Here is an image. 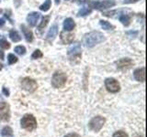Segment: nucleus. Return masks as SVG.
Listing matches in <instances>:
<instances>
[{
	"label": "nucleus",
	"mask_w": 147,
	"mask_h": 137,
	"mask_svg": "<svg viewBox=\"0 0 147 137\" xmlns=\"http://www.w3.org/2000/svg\"><path fill=\"white\" fill-rule=\"evenodd\" d=\"M105 40V36L99 31H92L87 33L83 38V44L86 48H93L96 44H99Z\"/></svg>",
	"instance_id": "1"
},
{
	"label": "nucleus",
	"mask_w": 147,
	"mask_h": 137,
	"mask_svg": "<svg viewBox=\"0 0 147 137\" xmlns=\"http://www.w3.org/2000/svg\"><path fill=\"white\" fill-rule=\"evenodd\" d=\"M20 126L23 129H25L29 132L35 130L37 128V121L36 118L32 114H25L20 120Z\"/></svg>",
	"instance_id": "2"
},
{
	"label": "nucleus",
	"mask_w": 147,
	"mask_h": 137,
	"mask_svg": "<svg viewBox=\"0 0 147 137\" xmlns=\"http://www.w3.org/2000/svg\"><path fill=\"white\" fill-rule=\"evenodd\" d=\"M68 57L72 63H78L81 59V47L78 42L73 43L68 49Z\"/></svg>",
	"instance_id": "3"
},
{
	"label": "nucleus",
	"mask_w": 147,
	"mask_h": 137,
	"mask_svg": "<svg viewBox=\"0 0 147 137\" xmlns=\"http://www.w3.org/2000/svg\"><path fill=\"white\" fill-rule=\"evenodd\" d=\"M67 80V76L64 72L62 71H56L53 75L52 78V85L54 88H62L66 83Z\"/></svg>",
	"instance_id": "4"
},
{
	"label": "nucleus",
	"mask_w": 147,
	"mask_h": 137,
	"mask_svg": "<svg viewBox=\"0 0 147 137\" xmlns=\"http://www.w3.org/2000/svg\"><path fill=\"white\" fill-rule=\"evenodd\" d=\"M105 122H106L105 118H103L102 116H96L90 120L88 123V127L91 131L98 132L101 130V128L103 127Z\"/></svg>",
	"instance_id": "5"
},
{
	"label": "nucleus",
	"mask_w": 147,
	"mask_h": 137,
	"mask_svg": "<svg viewBox=\"0 0 147 137\" xmlns=\"http://www.w3.org/2000/svg\"><path fill=\"white\" fill-rule=\"evenodd\" d=\"M105 87L108 91L112 93H117L121 90V85L119 81L114 78H108L105 80Z\"/></svg>",
	"instance_id": "6"
},
{
	"label": "nucleus",
	"mask_w": 147,
	"mask_h": 137,
	"mask_svg": "<svg viewBox=\"0 0 147 137\" xmlns=\"http://www.w3.org/2000/svg\"><path fill=\"white\" fill-rule=\"evenodd\" d=\"M21 87L23 90L29 91V92H34L37 88H38V84H37V82L33 79L26 77L21 80Z\"/></svg>",
	"instance_id": "7"
},
{
	"label": "nucleus",
	"mask_w": 147,
	"mask_h": 137,
	"mask_svg": "<svg viewBox=\"0 0 147 137\" xmlns=\"http://www.w3.org/2000/svg\"><path fill=\"white\" fill-rule=\"evenodd\" d=\"M10 120V107L6 102H0V121L7 122Z\"/></svg>",
	"instance_id": "8"
},
{
	"label": "nucleus",
	"mask_w": 147,
	"mask_h": 137,
	"mask_svg": "<svg viewBox=\"0 0 147 137\" xmlns=\"http://www.w3.org/2000/svg\"><path fill=\"white\" fill-rule=\"evenodd\" d=\"M115 6V1L113 0H104V1H94L91 2V7L98 10H104Z\"/></svg>",
	"instance_id": "9"
},
{
	"label": "nucleus",
	"mask_w": 147,
	"mask_h": 137,
	"mask_svg": "<svg viewBox=\"0 0 147 137\" xmlns=\"http://www.w3.org/2000/svg\"><path fill=\"white\" fill-rule=\"evenodd\" d=\"M116 64L119 70H129V68L133 65V61H132V59L129 58H123V59H119Z\"/></svg>",
	"instance_id": "10"
},
{
	"label": "nucleus",
	"mask_w": 147,
	"mask_h": 137,
	"mask_svg": "<svg viewBox=\"0 0 147 137\" xmlns=\"http://www.w3.org/2000/svg\"><path fill=\"white\" fill-rule=\"evenodd\" d=\"M40 17V14L39 12H31L28 15L27 21L30 27H35L37 25V22L39 21Z\"/></svg>",
	"instance_id": "11"
},
{
	"label": "nucleus",
	"mask_w": 147,
	"mask_h": 137,
	"mask_svg": "<svg viewBox=\"0 0 147 137\" xmlns=\"http://www.w3.org/2000/svg\"><path fill=\"white\" fill-rule=\"evenodd\" d=\"M133 76H134V79L138 81L144 82L145 80V68L142 67V68H138L133 72Z\"/></svg>",
	"instance_id": "12"
},
{
	"label": "nucleus",
	"mask_w": 147,
	"mask_h": 137,
	"mask_svg": "<svg viewBox=\"0 0 147 137\" xmlns=\"http://www.w3.org/2000/svg\"><path fill=\"white\" fill-rule=\"evenodd\" d=\"M20 29H21V31L23 32V34H24L26 40L28 42H32V40H33V34H32L31 30L28 29L25 25H21Z\"/></svg>",
	"instance_id": "13"
},
{
	"label": "nucleus",
	"mask_w": 147,
	"mask_h": 137,
	"mask_svg": "<svg viewBox=\"0 0 147 137\" xmlns=\"http://www.w3.org/2000/svg\"><path fill=\"white\" fill-rule=\"evenodd\" d=\"M74 34L71 33H65V31H62L61 34H60V38H61V40L63 44H68L71 43L74 40Z\"/></svg>",
	"instance_id": "14"
},
{
	"label": "nucleus",
	"mask_w": 147,
	"mask_h": 137,
	"mask_svg": "<svg viewBox=\"0 0 147 137\" xmlns=\"http://www.w3.org/2000/svg\"><path fill=\"white\" fill-rule=\"evenodd\" d=\"M58 34V26L56 24H54L53 26H52V27L50 29L47 37H46V39L49 41H52L55 39V37Z\"/></svg>",
	"instance_id": "15"
},
{
	"label": "nucleus",
	"mask_w": 147,
	"mask_h": 137,
	"mask_svg": "<svg viewBox=\"0 0 147 137\" xmlns=\"http://www.w3.org/2000/svg\"><path fill=\"white\" fill-rule=\"evenodd\" d=\"M76 27V23L74 21L71 17H68L66 18L65 20L63 22V29L65 31H71L75 29Z\"/></svg>",
	"instance_id": "16"
},
{
	"label": "nucleus",
	"mask_w": 147,
	"mask_h": 137,
	"mask_svg": "<svg viewBox=\"0 0 147 137\" xmlns=\"http://www.w3.org/2000/svg\"><path fill=\"white\" fill-rule=\"evenodd\" d=\"M9 38L11 39L13 42H18V41L21 40V37L18 34V32L15 29H12L9 32Z\"/></svg>",
	"instance_id": "17"
},
{
	"label": "nucleus",
	"mask_w": 147,
	"mask_h": 137,
	"mask_svg": "<svg viewBox=\"0 0 147 137\" xmlns=\"http://www.w3.org/2000/svg\"><path fill=\"white\" fill-rule=\"evenodd\" d=\"M119 22H121L122 25H124L125 27H128L131 24V17L129 15H121V16H119Z\"/></svg>",
	"instance_id": "18"
},
{
	"label": "nucleus",
	"mask_w": 147,
	"mask_h": 137,
	"mask_svg": "<svg viewBox=\"0 0 147 137\" xmlns=\"http://www.w3.org/2000/svg\"><path fill=\"white\" fill-rule=\"evenodd\" d=\"M1 135L4 137H12L13 136L12 128L9 126H5L1 130Z\"/></svg>",
	"instance_id": "19"
},
{
	"label": "nucleus",
	"mask_w": 147,
	"mask_h": 137,
	"mask_svg": "<svg viewBox=\"0 0 147 137\" xmlns=\"http://www.w3.org/2000/svg\"><path fill=\"white\" fill-rule=\"evenodd\" d=\"M50 20V17L49 16H45L42 17V19H41V22L40 23V25L38 26V30L39 31H42L44 29V27L48 25V22Z\"/></svg>",
	"instance_id": "20"
},
{
	"label": "nucleus",
	"mask_w": 147,
	"mask_h": 137,
	"mask_svg": "<svg viewBox=\"0 0 147 137\" xmlns=\"http://www.w3.org/2000/svg\"><path fill=\"white\" fill-rule=\"evenodd\" d=\"M99 25L105 30H112L114 29V26H112L109 22L106 21V20H100L99 21Z\"/></svg>",
	"instance_id": "21"
},
{
	"label": "nucleus",
	"mask_w": 147,
	"mask_h": 137,
	"mask_svg": "<svg viewBox=\"0 0 147 137\" xmlns=\"http://www.w3.org/2000/svg\"><path fill=\"white\" fill-rule=\"evenodd\" d=\"M92 12V9L88 8V7H82L79 11L77 13V17H85L89 15V14Z\"/></svg>",
	"instance_id": "22"
},
{
	"label": "nucleus",
	"mask_w": 147,
	"mask_h": 137,
	"mask_svg": "<svg viewBox=\"0 0 147 137\" xmlns=\"http://www.w3.org/2000/svg\"><path fill=\"white\" fill-rule=\"evenodd\" d=\"M51 5H52V1H51V0H46V1L40 7V9L41 11L46 12V11H48L49 9H50Z\"/></svg>",
	"instance_id": "23"
},
{
	"label": "nucleus",
	"mask_w": 147,
	"mask_h": 137,
	"mask_svg": "<svg viewBox=\"0 0 147 137\" xmlns=\"http://www.w3.org/2000/svg\"><path fill=\"white\" fill-rule=\"evenodd\" d=\"M15 52L18 55H20V56H22V55L26 54V49L25 47H23V46H17L15 48Z\"/></svg>",
	"instance_id": "24"
},
{
	"label": "nucleus",
	"mask_w": 147,
	"mask_h": 137,
	"mask_svg": "<svg viewBox=\"0 0 147 137\" xmlns=\"http://www.w3.org/2000/svg\"><path fill=\"white\" fill-rule=\"evenodd\" d=\"M7 61H8L9 65H12V64L16 63L18 61V58L14 54H8V56H7Z\"/></svg>",
	"instance_id": "25"
},
{
	"label": "nucleus",
	"mask_w": 147,
	"mask_h": 137,
	"mask_svg": "<svg viewBox=\"0 0 147 137\" xmlns=\"http://www.w3.org/2000/svg\"><path fill=\"white\" fill-rule=\"evenodd\" d=\"M43 56V54H42V52L40 51V49H36L35 51L32 53V55H31V59H40V58H41Z\"/></svg>",
	"instance_id": "26"
},
{
	"label": "nucleus",
	"mask_w": 147,
	"mask_h": 137,
	"mask_svg": "<svg viewBox=\"0 0 147 137\" xmlns=\"http://www.w3.org/2000/svg\"><path fill=\"white\" fill-rule=\"evenodd\" d=\"M0 48L5 49H7L10 48V44H9L5 39H0Z\"/></svg>",
	"instance_id": "27"
},
{
	"label": "nucleus",
	"mask_w": 147,
	"mask_h": 137,
	"mask_svg": "<svg viewBox=\"0 0 147 137\" xmlns=\"http://www.w3.org/2000/svg\"><path fill=\"white\" fill-rule=\"evenodd\" d=\"M113 137H129L128 134H126L125 132H122V131H118L116 132H114Z\"/></svg>",
	"instance_id": "28"
},
{
	"label": "nucleus",
	"mask_w": 147,
	"mask_h": 137,
	"mask_svg": "<svg viewBox=\"0 0 147 137\" xmlns=\"http://www.w3.org/2000/svg\"><path fill=\"white\" fill-rule=\"evenodd\" d=\"M127 35L131 38H134V37H137L138 35V31H128Z\"/></svg>",
	"instance_id": "29"
},
{
	"label": "nucleus",
	"mask_w": 147,
	"mask_h": 137,
	"mask_svg": "<svg viewBox=\"0 0 147 137\" xmlns=\"http://www.w3.org/2000/svg\"><path fill=\"white\" fill-rule=\"evenodd\" d=\"M64 137H81L78 134H76V132H71V134H66Z\"/></svg>",
	"instance_id": "30"
},
{
	"label": "nucleus",
	"mask_w": 147,
	"mask_h": 137,
	"mask_svg": "<svg viewBox=\"0 0 147 137\" xmlns=\"http://www.w3.org/2000/svg\"><path fill=\"white\" fill-rule=\"evenodd\" d=\"M2 91H3V93H4L5 96H7V97H8V96H9V90L6 88V87H3Z\"/></svg>",
	"instance_id": "31"
},
{
	"label": "nucleus",
	"mask_w": 147,
	"mask_h": 137,
	"mask_svg": "<svg viewBox=\"0 0 147 137\" xmlns=\"http://www.w3.org/2000/svg\"><path fill=\"white\" fill-rule=\"evenodd\" d=\"M5 17H6L7 18V19H8L9 21H10L11 23H13L12 19H11V18H10V10H8V14L7 13V11L5 12Z\"/></svg>",
	"instance_id": "32"
},
{
	"label": "nucleus",
	"mask_w": 147,
	"mask_h": 137,
	"mask_svg": "<svg viewBox=\"0 0 147 137\" xmlns=\"http://www.w3.org/2000/svg\"><path fill=\"white\" fill-rule=\"evenodd\" d=\"M139 0H124V4H132V3H136Z\"/></svg>",
	"instance_id": "33"
},
{
	"label": "nucleus",
	"mask_w": 147,
	"mask_h": 137,
	"mask_svg": "<svg viewBox=\"0 0 147 137\" xmlns=\"http://www.w3.org/2000/svg\"><path fill=\"white\" fill-rule=\"evenodd\" d=\"M5 23H6V20L4 18H0V27H2L5 25Z\"/></svg>",
	"instance_id": "34"
},
{
	"label": "nucleus",
	"mask_w": 147,
	"mask_h": 137,
	"mask_svg": "<svg viewBox=\"0 0 147 137\" xmlns=\"http://www.w3.org/2000/svg\"><path fill=\"white\" fill-rule=\"evenodd\" d=\"M4 51H3V50H1V49H0V59H2V61H3V59H4Z\"/></svg>",
	"instance_id": "35"
},
{
	"label": "nucleus",
	"mask_w": 147,
	"mask_h": 137,
	"mask_svg": "<svg viewBox=\"0 0 147 137\" xmlns=\"http://www.w3.org/2000/svg\"><path fill=\"white\" fill-rule=\"evenodd\" d=\"M16 2H18V4H17V7L20 6V0H15V1H14V3H16Z\"/></svg>",
	"instance_id": "36"
},
{
	"label": "nucleus",
	"mask_w": 147,
	"mask_h": 137,
	"mask_svg": "<svg viewBox=\"0 0 147 137\" xmlns=\"http://www.w3.org/2000/svg\"><path fill=\"white\" fill-rule=\"evenodd\" d=\"M76 1H77L78 3H82V4H83V3H85V2H86V0H76Z\"/></svg>",
	"instance_id": "37"
},
{
	"label": "nucleus",
	"mask_w": 147,
	"mask_h": 137,
	"mask_svg": "<svg viewBox=\"0 0 147 137\" xmlns=\"http://www.w3.org/2000/svg\"><path fill=\"white\" fill-rule=\"evenodd\" d=\"M55 3H56V5L60 4V0H55Z\"/></svg>",
	"instance_id": "38"
},
{
	"label": "nucleus",
	"mask_w": 147,
	"mask_h": 137,
	"mask_svg": "<svg viewBox=\"0 0 147 137\" xmlns=\"http://www.w3.org/2000/svg\"><path fill=\"white\" fill-rule=\"evenodd\" d=\"M2 68H3V64H1V63H0V70H1Z\"/></svg>",
	"instance_id": "39"
},
{
	"label": "nucleus",
	"mask_w": 147,
	"mask_h": 137,
	"mask_svg": "<svg viewBox=\"0 0 147 137\" xmlns=\"http://www.w3.org/2000/svg\"><path fill=\"white\" fill-rule=\"evenodd\" d=\"M1 12H2V10H1V8H0V14H1Z\"/></svg>",
	"instance_id": "40"
}]
</instances>
